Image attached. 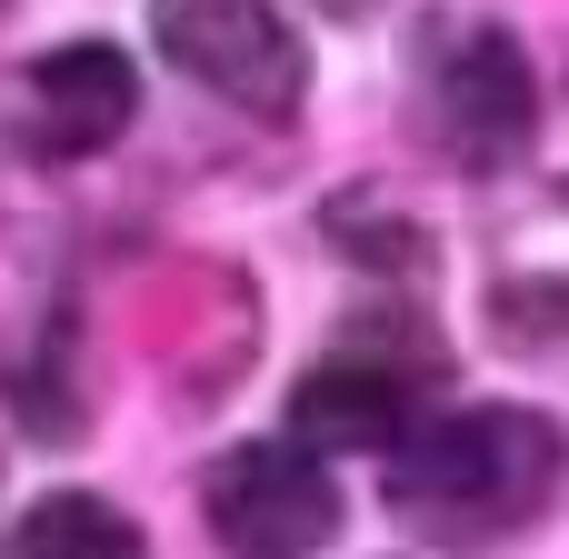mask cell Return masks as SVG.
<instances>
[{
  "instance_id": "8992f818",
  "label": "cell",
  "mask_w": 569,
  "mask_h": 559,
  "mask_svg": "<svg viewBox=\"0 0 569 559\" xmlns=\"http://www.w3.org/2000/svg\"><path fill=\"white\" fill-rule=\"evenodd\" d=\"M20 110H30V150L90 160V150H110V140L130 130L140 80H130V60H120L110 40H70V50H40V60L20 70Z\"/></svg>"
},
{
  "instance_id": "3957f363",
  "label": "cell",
  "mask_w": 569,
  "mask_h": 559,
  "mask_svg": "<svg viewBox=\"0 0 569 559\" xmlns=\"http://www.w3.org/2000/svg\"><path fill=\"white\" fill-rule=\"evenodd\" d=\"M150 40L170 50V70H190L200 90H220L260 120L300 110V90H310V60H300L280 0H150Z\"/></svg>"
},
{
  "instance_id": "5b68a950",
  "label": "cell",
  "mask_w": 569,
  "mask_h": 559,
  "mask_svg": "<svg viewBox=\"0 0 569 559\" xmlns=\"http://www.w3.org/2000/svg\"><path fill=\"white\" fill-rule=\"evenodd\" d=\"M530 120H540V80L520 60L510 30H460L450 60H440V140L470 160V170H500L530 150Z\"/></svg>"
},
{
  "instance_id": "7a4b0ae2",
  "label": "cell",
  "mask_w": 569,
  "mask_h": 559,
  "mask_svg": "<svg viewBox=\"0 0 569 559\" xmlns=\"http://www.w3.org/2000/svg\"><path fill=\"white\" fill-rule=\"evenodd\" d=\"M210 540L230 559H310L340 540V480L320 470L310 440H250L210 470L200 490Z\"/></svg>"
},
{
  "instance_id": "ba28073f",
  "label": "cell",
  "mask_w": 569,
  "mask_h": 559,
  "mask_svg": "<svg viewBox=\"0 0 569 559\" xmlns=\"http://www.w3.org/2000/svg\"><path fill=\"white\" fill-rule=\"evenodd\" d=\"M320 10H340V20H360V10H380V0H320Z\"/></svg>"
},
{
  "instance_id": "6da1fadb",
  "label": "cell",
  "mask_w": 569,
  "mask_h": 559,
  "mask_svg": "<svg viewBox=\"0 0 569 559\" xmlns=\"http://www.w3.org/2000/svg\"><path fill=\"white\" fill-rule=\"evenodd\" d=\"M560 430L540 410H450V420H420L400 450H390V510L440 540V550H490L510 540L520 520L550 510L560 490Z\"/></svg>"
},
{
  "instance_id": "52a82bcc",
  "label": "cell",
  "mask_w": 569,
  "mask_h": 559,
  "mask_svg": "<svg viewBox=\"0 0 569 559\" xmlns=\"http://www.w3.org/2000/svg\"><path fill=\"white\" fill-rule=\"evenodd\" d=\"M0 559H150V540H140L110 500L60 490V500H40V510L10 530V550H0Z\"/></svg>"
},
{
  "instance_id": "277c9868",
  "label": "cell",
  "mask_w": 569,
  "mask_h": 559,
  "mask_svg": "<svg viewBox=\"0 0 569 559\" xmlns=\"http://www.w3.org/2000/svg\"><path fill=\"white\" fill-rule=\"evenodd\" d=\"M430 350L420 360H380V350H330L300 390H290V440L310 450H400L420 430V390H430Z\"/></svg>"
}]
</instances>
